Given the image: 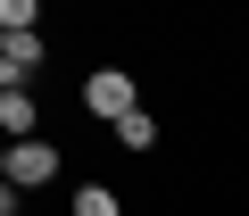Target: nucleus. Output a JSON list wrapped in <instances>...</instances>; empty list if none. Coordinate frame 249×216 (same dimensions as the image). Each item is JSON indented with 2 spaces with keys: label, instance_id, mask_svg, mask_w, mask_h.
<instances>
[{
  "label": "nucleus",
  "instance_id": "obj_1",
  "mask_svg": "<svg viewBox=\"0 0 249 216\" xmlns=\"http://www.w3.org/2000/svg\"><path fill=\"white\" fill-rule=\"evenodd\" d=\"M83 108L116 125L124 108H142V91H133V75H124V67H100V75H83Z\"/></svg>",
  "mask_w": 249,
  "mask_h": 216
},
{
  "label": "nucleus",
  "instance_id": "obj_2",
  "mask_svg": "<svg viewBox=\"0 0 249 216\" xmlns=\"http://www.w3.org/2000/svg\"><path fill=\"white\" fill-rule=\"evenodd\" d=\"M50 175H58V150H50L42 133L9 142V183H17V191H34V183H50Z\"/></svg>",
  "mask_w": 249,
  "mask_h": 216
},
{
  "label": "nucleus",
  "instance_id": "obj_3",
  "mask_svg": "<svg viewBox=\"0 0 249 216\" xmlns=\"http://www.w3.org/2000/svg\"><path fill=\"white\" fill-rule=\"evenodd\" d=\"M42 67V34H9V42H0V83H25Z\"/></svg>",
  "mask_w": 249,
  "mask_h": 216
},
{
  "label": "nucleus",
  "instance_id": "obj_4",
  "mask_svg": "<svg viewBox=\"0 0 249 216\" xmlns=\"http://www.w3.org/2000/svg\"><path fill=\"white\" fill-rule=\"evenodd\" d=\"M34 117H42V108L25 100V83H9V91H0V133H9V142H25V133H34Z\"/></svg>",
  "mask_w": 249,
  "mask_h": 216
},
{
  "label": "nucleus",
  "instance_id": "obj_5",
  "mask_svg": "<svg viewBox=\"0 0 249 216\" xmlns=\"http://www.w3.org/2000/svg\"><path fill=\"white\" fill-rule=\"evenodd\" d=\"M116 142L124 150H158V117H150V108H124V117H116Z\"/></svg>",
  "mask_w": 249,
  "mask_h": 216
},
{
  "label": "nucleus",
  "instance_id": "obj_6",
  "mask_svg": "<svg viewBox=\"0 0 249 216\" xmlns=\"http://www.w3.org/2000/svg\"><path fill=\"white\" fill-rule=\"evenodd\" d=\"M75 216H124V208H116L108 183H83V191H75Z\"/></svg>",
  "mask_w": 249,
  "mask_h": 216
},
{
  "label": "nucleus",
  "instance_id": "obj_7",
  "mask_svg": "<svg viewBox=\"0 0 249 216\" xmlns=\"http://www.w3.org/2000/svg\"><path fill=\"white\" fill-rule=\"evenodd\" d=\"M34 17H42V0H0V25L9 34H34Z\"/></svg>",
  "mask_w": 249,
  "mask_h": 216
},
{
  "label": "nucleus",
  "instance_id": "obj_8",
  "mask_svg": "<svg viewBox=\"0 0 249 216\" xmlns=\"http://www.w3.org/2000/svg\"><path fill=\"white\" fill-rule=\"evenodd\" d=\"M0 42H9V25H0Z\"/></svg>",
  "mask_w": 249,
  "mask_h": 216
},
{
  "label": "nucleus",
  "instance_id": "obj_9",
  "mask_svg": "<svg viewBox=\"0 0 249 216\" xmlns=\"http://www.w3.org/2000/svg\"><path fill=\"white\" fill-rule=\"evenodd\" d=\"M0 91H9V83H0Z\"/></svg>",
  "mask_w": 249,
  "mask_h": 216
}]
</instances>
